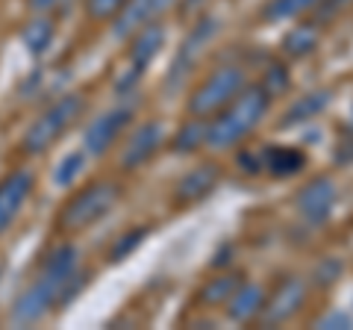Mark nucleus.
Instances as JSON below:
<instances>
[{"instance_id": "obj_1", "label": "nucleus", "mask_w": 353, "mask_h": 330, "mask_svg": "<svg viewBox=\"0 0 353 330\" xmlns=\"http://www.w3.org/2000/svg\"><path fill=\"white\" fill-rule=\"evenodd\" d=\"M80 269V248L74 242H59L44 254L36 280L27 283L9 310V322L15 327H32L48 318L62 304V289L71 274Z\"/></svg>"}, {"instance_id": "obj_2", "label": "nucleus", "mask_w": 353, "mask_h": 330, "mask_svg": "<svg viewBox=\"0 0 353 330\" xmlns=\"http://www.w3.org/2000/svg\"><path fill=\"white\" fill-rule=\"evenodd\" d=\"M271 109V97L262 86H245L227 106H221L212 118H206V148L233 151L248 136H253Z\"/></svg>"}, {"instance_id": "obj_3", "label": "nucleus", "mask_w": 353, "mask_h": 330, "mask_svg": "<svg viewBox=\"0 0 353 330\" xmlns=\"http://www.w3.org/2000/svg\"><path fill=\"white\" fill-rule=\"evenodd\" d=\"M83 113H85L83 95L68 92V95L57 97L50 106H44L41 113L30 121V127L24 130V136H21V153H27V157L48 153L53 145H59L62 136L83 118Z\"/></svg>"}, {"instance_id": "obj_4", "label": "nucleus", "mask_w": 353, "mask_h": 330, "mask_svg": "<svg viewBox=\"0 0 353 330\" xmlns=\"http://www.w3.org/2000/svg\"><path fill=\"white\" fill-rule=\"evenodd\" d=\"M121 186L115 180H94L88 183L85 189L74 192L65 206L57 215V230L62 236H74V233H83V230L94 227L97 222H103L118 206L121 201Z\"/></svg>"}, {"instance_id": "obj_5", "label": "nucleus", "mask_w": 353, "mask_h": 330, "mask_svg": "<svg viewBox=\"0 0 353 330\" xmlns=\"http://www.w3.org/2000/svg\"><path fill=\"white\" fill-rule=\"evenodd\" d=\"M218 30H221V21H218L215 15H203V18L194 21L192 30L185 32L183 45L176 48V57L171 59V68L165 71V80H162L165 95L180 92L183 86L189 83V77L194 74L197 62H201V53L206 50L209 41L218 36Z\"/></svg>"}, {"instance_id": "obj_6", "label": "nucleus", "mask_w": 353, "mask_h": 330, "mask_svg": "<svg viewBox=\"0 0 353 330\" xmlns=\"http://www.w3.org/2000/svg\"><path fill=\"white\" fill-rule=\"evenodd\" d=\"M245 86H248V80L239 65H221V68H215L192 92L185 109H189V115H194V118H212L218 109L227 106Z\"/></svg>"}, {"instance_id": "obj_7", "label": "nucleus", "mask_w": 353, "mask_h": 330, "mask_svg": "<svg viewBox=\"0 0 353 330\" xmlns=\"http://www.w3.org/2000/svg\"><path fill=\"white\" fill-rule=\"evenodd\" d=\"M165 45V27L159 21H150L139 32L130 36V57H127V68L118 77L115 92L118 95H130L136 92V86L141 83V77L148 74V65L159 57V50Z\"/></svg>"}, {"instance_id": "obj_8", "label": "nucleus", "mask_w": 353, "mask_h": 330, "mask_svg": "<svg viewBox=\"0 0 353 330\" xmlns=\"http://www.w3.org/2000/svg\"><path fill=\"white\" fill-rule=\"evenodd\" d=\"M306 304V280L297 274H285L277 280L271 295H265V304L256 316L259 327H280L289 318H294Z\"/></svg>"}, {"instance_id": "obj_9", "label": "nucleus", "mask_w": 353, "mask_h": 330, "mask_svg": "<svg viewBox=\"0 0 353 330\" xmlns=\"http://www.w3.org/2000/svg\"><path fill=\"white\" fill-rule=\"evenodd\" d=\"M339 189L330 177H312L303 183L294 195V213L301 215V222L309 227H324L336 213Z\"/></svg>"}, {"instance_id": "obj_10", "label": "nucleus", "mask_w": 353, "mask_h": 330, "mask_svg": "<svg viewBox=\"0 0 353 330\" xmlns=\"http://www.w3.org/2000/svg\"><path fill=\"white\" fill-rule=\"evenodd\" d=\"M165 145V127L162 121H145L130 133L124 148L118 153V168L121 171H139L157 157Z\"/></svg>"}, {"instance_id": "obj_11", "label": "nucleus", "mask_w": 353, "mask_h": 330, "mask_svg": "<svg viewBox=\"0 0 353 330\" xmlns=\"http://www.w3.org/2000/svg\"><path fill=\"white\" fill-rule=\"evenodd\" d=\"M132 106H115L109 113L97 115L83 133V151L88 157H103V153L124 136V130L132 124Z\"/></svg>"}, {"instance_id": "obj_12", "label": "nucleus", "mask_w": 353, "mask_h": 330, "mask_svg": "<svg viewBox=\"0 0 353 330\" xmlns=\"http://www.w3.org/2000/svg\"><path fill=\"white\" fill-rule=\"evenodd\" d=\"M32 189H36V174L30 168H12L0 177V236L15 224Z\"/></svg>"}, {"instance_id": "obj_13", "label": "nucleus", "mask_w": 353, "mask_h": 330, "mask_svg": "<svg viewBox=\"0 0 353 330\" xmlns=\"http://www.w3.org/2000/svg\"><path fill=\"white\" fill-rule=\"evenodd\" d=\"M218 180H221V168H218L215 162H197L194 168H189L180 180L174 183V195H171L174 206L201 204L203 197H209V195L215 192Z\"/></svg>"}, {"instance_id": "obj_14", "label": "nucleus", "mask_w": 353, "mask_h": 330, "mask_svg": "<svg viewBox=\"0 0 353 330\" xmlns=\"http://www.w3.org/2000/svg\"><path fill=\"white\" fill-rule=\"evenodd\" d=\"M330 104H333V92L330 89H312V92H303L294 104H289V109L283 113V118L277 121L280 130H292V127H301L315 121L318 115H324Z\"/></svg>"}, {"instance_id": "obj_15", "label": "nucleus", "mask_w": 353, "mask_h": 330, "mask_svg": "<svg viewBox=\"0 0 353 330\" xmlns=\"http://www.w3.org/2000/svg\"><path fill=\"white\" fill-rule=\"evenodd\" d=\"M168 3V0H127L124 9L112 18V32L115 39H130L132 32H139L145 24L157 21L159 9Z\"/></svg>"}, {"instance_id": "obj_16", "label": "nucleus", "mask_w": 353, "mask_h": 330, "mask_svg": "<svg viewBox=\"0 0 353 330\" xmlns=\"http://www.w3.org/2000/svg\"><path fill=\"white\" fill-rule=\"evenodd\" d=\"M265 304V289L259 283L253 280H241L236 286V292L230 295V301L224 304L227 307V318L236 324H248V322H256V316Z\"/></svg>"}, {"instance_id": "obj_17", "label": "nucleus", "mask_w": 353, "mask_h": 330, "mask_svg": "<svg viewBox=\"0 0 353 330\" xmlns=\"http://www.w3.org/2000/svg\"><path fill=\"white\" fill-rule=\"evenodd\" d=\"M262 168L271 177H294L306 168V153L294 145H271L262 151Z\"/></svg>"}, {"instance_id": "obj_18", "label": "nucleus", "mask_w": 353, "mask_h": 330, "mask_svg": "<svg viewBox=\"0 0 353 330\" xmlns=\"http://www.w3.org/2000/svg\"><path fill=\"white\" fill-rule=\"evenodd\" d=\"M53 39H57V24H53V18L44 15V12H36L24 27H21V45L27 48L30 57L48 53Z\"/></svg>"}, {"instance_id": "obj_19", "label": "nucleus", "mask_w": 353, "mask_h": 330, "mask_svg": "<svg viewBox=\"0 0 353 330\" xmlns=\"http://www.w3.org/2000/svg\"><path fill=\"white\" fill-rule=\"evenodd\" d=\"M318 45H321V30H318V24H297L294 30H289L283 36L280 50H283V57H289V59H306L318 50Z\"/></svg>"}, {"instance_id": "obj_20", "label": "nucleus", "mask_w": 353, "mask_h": 330, "mask_svg": "<svg viewBox=\"0 0 353 330\" xmlns=\"http://www.w3.org/2000/svg\"><path fill=\"white\" fill-rule=\"evenodd\" d=\"M239 283H241V274L221 271V274H215L212 280H206L201 286V292H197V304L206 307V310H212V307H224L230 301V295L236 292Z\"/></svg>"}, {"instance_id": "obj_21", "label": "nucleus", "mask_w": 353, "mask_h": 330, "mask_svg": "<svg viewBox=\"0 0 353 330\" xmlns=\"http://www.w3.org/2000/svg\"><path fill=\"white\" fill-rule=\"evenodd\" d=\"M318 6V0H268L262 6V21L277 24V21H294L306 12H312Z\"/></svg>"}, {"instance_id": "obj_22", "label": "nucleus", "mask_w": 353, "mask_h": 330, "mask_svg": "<svg viewBox=\"0 0 353 330\" xmlns=\"http://www.w3.org/2000/svg\"><path fill=\"white\" fill-rule=\"evenodd\" d=\"M206 145V118H189L185 124L176 130V136L171 142L174 153H194Z\"/></svg>"}, {"instance_id": "obj_23", "label": "nucleus", "mask_w": 353, "mask_h": 330, "mask_svg": "<svg viewBox=\"0 0 353 330\" xmlns=\"http://www.w3.org/2000/svg\"><path fill=\"white\" fill-rule=\"evenodd\" d=\"M85 162H88V153H85V151H71V153H65L62 162L57 165V168H53V183H57L59 189H68V186H74L77 180L83 177Z\"/></svg>"}, {"instance_id": "obj_24", "label": "nucleus", "mask_w": 353, "mask_h": 330, "mask_svg": "<svg viewBox=\"0 0 353 330\" xmlns=\"http://www.w3.org/2000/svg\"><path fill=\"white\" fill-rule=\"evenodd\" d=\"M148 233H150V227H132V230H127V233H121L115 242H112V248H109V262H124L130 254H136V251L141 248V242L148 239Z\"/></svg>"}, {"instance_id": "obj_25", "label": "nucleus", "mask_w": 353, "mask_h": 330, "mask_svg": "<svg viewBox=\"0 0 353 330\" xmlns=\"http://www.w3.org/2000/svg\"><path fill=\"white\" fill-rule=\"evenodd\" d=\"M341 271H345V262H341L339 257L327 254L315 262L312 269V286H318V289H330V286H336V280L341 278Z\"/></svg>"}, {"instance_id": "obj_26", "label": "nucleus", "mask_w": 353, "mask_h": 330, "mask_svg": "<svg viewBox=\"0 0 353 330\" xmlns=\"http://www.w3.org/2000/svg\"><path fill=\"white\" fill-rule=\"evenodd\" d=\"M259 86L268 92V97L283 95V92H289V86H292V74H289V68H285L283 62H268L265 65V71H262V83Z\"/></svg>"}, {"instance_id": "obj_27", "label": "nucleus", "mask_w": 353, "mask_h": 330, "mask_svg": "<svg viewBox=\"0 0 353 330\" xmlns=\"http://www.w3.org/2000/svg\"><path fill=\"white\" fill-rule=\"evenodd\" d=\"M127 0H85V12L92 21H112Z\"/></svg>"}, {"instance_id": "obj_28", "label": "nucleus", "mask_w": 353, "mask_h": 330, "mask_svg": "<svg viewBox=\"0 0 353 330\" xmlns=\"http://www.w3.org/2000/svg\"><path fill=\"white\" fill-rule=\"evenodd\" d=\"M333 162L339 168H350L353 165V127H341V136L333 148Z\"/></svg>"}, {"instance_id": "obj_29", "label": "nucleus", "mask_w": 353, "mask_h": 330, "mask_svg": "<svg viewBox=\"0 0 353 330\" xmlns=\"http://www.w3.org/2000/svg\"><path fill=\"white\" fill-rule=\"evenodd\" d=\"M315 327H321V330H350L353 318L347 313H341V310H330V313H324L321 318H318Z\"/></svg>"}, {"instance_id": "obj_30", "label": "nucleus", "mask_w": 353, "mask_h": 330, "mask_svg": "<svg viewBox=\"0 0 353 330\" xmlns=\"http://www.w3.org/2000/svg\"><path fill=\"white\" fill-rule=\"evenodd\" d=\"M236 168L241 171V174H259V171H265L262 168V153H253V151H245L241 148L239 153H236Z\"/></svg>"}, {"instance_id": "obj_31", "label": "nucleus", "mask_w": 353, "mask_h": 330, "mask_svg": "<svg viewBox=\"0 0 353 330\" xmlns=\"http://www.w3.org/2000/svg\"><path fill=\"white\" fill-rule=\"evenodd\" d=\"M59 3H62V0H27V6L32 9V12H44V15L53 12Z\"/></svg>"}, {"instance_id": "obj_32", "label": "nucleus", "mask_w": 353, "mask_h": 330, "mask_svg": "<svg viewBox=\"0 0 353 330\" xmlns=\"http://www.w3.org/2000/svg\"><path fill=\"white\" fill-rule=\"evenodd\" d=\"M206 3V0H180V15H194V12H201V6Z\"/></svg>"}, {"instance_id": "obj_33", "label": "nucleus", "mask_w": 353, "mask_h": 330, "mask_svg": "<svg viewBox=\"0 0 353 330\" xmlns=\"http://www.w3.org/2000/svg\"><path fill=\"white\" fill-rule=\"evenodd\" d=\"M230 254H233V248H230V245H227L224 251H218V257L212 260V269H221V266H227V262H230V260H233V257H230Z\"/></svg>"}, {"instance_id": "obj_34", "label": "nucleus", "mask_w": 353, "mask_h": 330, "mask_svg": "<svg viewBox=\"0 0 353 330\" xmlns=\"http://www.w3.org/2000/svg\"><path fill=\"white\" fill-rule=\"evenodd\" d=\"M345 127H353V106H350V115H347V121H345Z\"/></svg>"}]
</instances>
